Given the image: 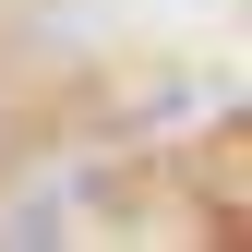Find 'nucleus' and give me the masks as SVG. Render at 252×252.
<instances>
[]
</instances>
